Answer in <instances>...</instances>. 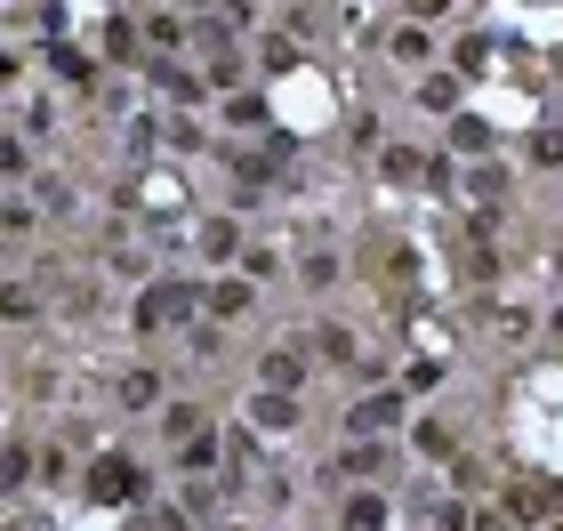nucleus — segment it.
<instances>
[{
    "label": "nucleus",
    "instance_id": "f257e3e1",
    "mask_svg": "<svg viewBox=\"0 0 563 531\" xmlns=\"http://www.w3.org/2000/svg\"><path fill=\"white\" fill-rule=\"evenodd\" d=\"M130 322H137V339H162V331H177V322L194 331L201 322V283H145Z\"/></svg>",
    "mask_w": 563,
    "mask_h": 531
},
{
    "label": "nucleus",
    "instance_id": "f03ea898",
    "mask_svg": "<svg viewBox=\"0 0 563 531\" xmlns=\"http://www.w3.org/2000/svg\"><path fill=\"white\" fill-rule=\"evenodd\" d=\"M81 499L89 508H137L145 499V467L130 460V451H97V460L81 467Z\"/></svg>",
    "mask_w": 563,
    "mask_h": 531
},
{
    "label": "nucleus",
    "instance_id": "7ed1b4c3",
    "mask_svg": "<svg viewBox=\"0 0 563 531\" xmlns=\"http://www.w3.org/2000/svg\"><path fill=\"white\" fill-rule=\"evenodd\" d=\"M314 346H306V339H274L266 354H258V387L266 395H306V387H314Z\"/></svg>",
    "mask_w": 563,
    "mask_h": 531
},
{
    "label": "nucleus",
    "instance_id": "20e7f679",
    "mask_svg": "<svg viewBox=\"0 0 563 531\" xmlns=\"http://www.w3.org/2000/svg\"><path fill=\"white\" fill-rule=\"evenodd\" d=\"M145 89L162 97L169 113H194V106H210V81H201V73H186L177 57H145Z\"/></svg>",
    "mask_w": 563,
    "mask_h": 531
},
{
    "label": "nucleus",
    "instance_id": "39448f33",
    "mask_svg": "<svg viewBox=\"0 0 563 531\" xmlns=\"http://www.w3.org/2000/svg\"><path fill=\"white\" fill-rule=\"evenodd\" d=\"M242 314H258V283H242V274H218V283H201V322H242Z\"/></svg>",
    "mask_w": 563,
    "mask_h": 531
},
{
    "label": "nucleus",
    "instance_id": "423d86ee",
    "mask_svg": "<svg viewBox=\"0 0 563 531\" xmlns=\"http://www.w3.org/2000/svg\"><path fill=\"white\" fill-rule=\"evenodd\" d=\"M194 250H201V266H218V274H234L250 242H242V225H234V218H201V225H194Z\"/></svg>",
    "mask_w": 563,
    "mask_h": 531
},
{
    "label": "nucleus",
    "instance_id": "0eeeda50",
    "mask_svg": "<svg viewBox=\"0 0 563 531\" xmlns=\"http://www.w3.org/2000/svg\"><path fill=\"white\" fill-rule=\"evenodd\" d=\"M113 402H121V411H162V402H169L162 363H130V370L113 378Z\"/></svg>",
    "mask_w": 563,
    "mask_h": 531
},
{
    "label": "nucleus",
    "instance_id": "6e6552de",
    "mask_svg": "<svg viewBox=\"0 0 563 531\" xmlns=\"http://www.w3.org/2000/svg\"><path fill=\"white\" fill-rule=\"evenodd\" d=\"M411 97H419V113H434V121H451V113H467V81H459V73H451V65H427Z\"/></svg>",
    "mask_w": 563,
    "mask_h": 531
},
{
    "label": "nucleus",
    "instance_id": "1a4fd4ad",
    "mask_svg": "<svg viewBox=\"0 0 563 531\" xmlns=\"http://www.w3.org/2000/svg\"><path fill=\"white\" fill-rule=\"evenodd\" d=\"M387 467H395V443H378V435H346L339 443V475H354V484H378Z\"/></svg>",
    "mask_w": 563,
    "mask_h": 531
},
{
    "label": "nucleus",
    "instance_id": "9d476101",
    "mask_svg": "<svg viewBox=\"0 0 563 531\" xmlns=\"http://www.w3.org/2000/svg\"><path fill=\"white\" fill-rule=\"evenodd\" d=\"M402 411H411V395H363V402L346 411V435H395Z\"/></svg>",
    "mask_w": 563,
    "mask_h": 531
},
{
    "label": "nucleus",
    "instance_id": "9b49d317",
    "mask_svg": "<svg viewBox=\"0 0 563 531\" xmlns=\"http://www.w3.org/2000/svg\"><path fill=\"white\" fill-rule=\"evenodd\" d=\"M387 57H395L402 73H427V65H434V33H427V24H411V16H395V24H387Z\"/></svg>",
    "mask_w": 563,
    "mask_h": 531
},
{
    "label": "nucleus",
    "instance_id": "f8f14e48",
    "mask_svg": "<svg viewBox=\"0 0 563 531\" xmlns=\"http://www.w3.org/2000/svg\"><path fill=\"white\" fill-rule=\"evenodd\" d=\"M201 427H218V419H210V402H194V395H169V402H162V443H169V451H177V443H194Z\"/></svg>",
    "mask_w": 563,
    "mask_h": 531
},
{
    "label": "nucleus",
    "instance_id": "ddd939ff",
    "mask_svg": "<svg viewBox=\"0 0 563 531\" xmlns=\"http://www.w3.org/2000/svg\"><path fill=\"white\" fill-rule=\"evenodd\" d=\"M298 419H306V402H298V395H266V387L250 395V427H258V435H290Z\"/></svg>",
    "mask_w": 563,
    "mask_h": 531
},
{
    "label": "nucleus",
    "instance_id": "4468645a",
    "mask_svg": "<svg viewBox=\"0 0 563 531\" xmlns=\"http://www.w3.org/2000/svg\"><path fill=\"white\" fill-rule=\"evenodd\" d=\"M33 484H41V491L81 484V467H73V443H33Z\"/></svg>",
    "mask_w": 563,
    "mask_h": 531
},
{
    "label": "nucleus",
    "instance_id": "2eb2a0df",
    "mask_svg": "<svg viewBox=\"0 0 563 531\" xmlns=\"http://www.w3.org/2000/svg\"><path fill=\"white\" fill-rule=\"evenodd\" d=\"M177 508L194 516V531H218V523H225V491H218V484H201V475H186V491H177Z\"/></svg>",
    "mask_w": 563,
    "mask_h": 531
},
{
    "label": "nucleus",
    "instance_id": "dca6fc26",
    "mask_svg": "<svg viewBox=\"0 0 563 531\" xmlns=\"http://www.w3.org/2000/svg\"><path fill=\"white\" fill-rule=\"evenodd\" d=\"M339 531H387V499H378L371 484H354L339 499Z\"/></svg>",
    "mask_w": 563,
    "mask_h": 531
},
{
    "label": "nucleus",
    "instance_id": "f3484780",
    "mask_svg": "<svg viewBox=\"0 0 563 531\" xmlns=\"http://www.w3.org/2000/svg\"><path fill=\"white\" fill-rule=\"evenodd\" d=\"M186 24H194V16H177V9H153V16H137L145 57H169V48H186Z\"/></svg>",
    "mask_w": 563,
    "mask_h": 531
},
{
    "label": "nucleus",
    "instance_id": "a211bd4d",
    "mask_svg": "<svg viewBox=\"0 0 563 531\" xmlns=\"http://www.w3.org/2000/svg\"><path fill=\"white\" fill-rule=\"evenodd\" d=\"M225 467V427H201L194 443H177V475H210Z\"/></svg>",
    "mask_w": 563,
    "mask_h": 531
},
{
    "label": "nucleus",
    "instance_id": "6ab92c4d",
    "mask_svg": "<svg viewBox=\"0 0 563 531\" xmlns=\"http://www.w3.org/2000/svg\"><path fill=\"white\" fill-rule=\"evenodd\" d=\"M306 346H314V363H330V370H346L354 354H363V339H354L346 322H314V339H306Z\"/></svg>",
    "mask_w": 563,
    "mask_h": 531
},
{
    "label": "nucleus",
    "instance_id": "aec40b11",
    "mask_svg": "<svg viewBox=\"0 0 563 531\" xmlns=\"http://www.w3.org/2000/svg\"><path fill=\"white\" fill-rule=\"evenodd\" d=\"M33 491V443H0V499H24Z\"/></svg>",
    "mask_w": 563,
    "mask_h": 531
},
{
    "label": "nucleus",
    "instance_id": "412c9836",
    "mask_svg": "<svg viewBox=\"0 0 563 531\" xmlns=\"http://www.w3.org/2000/svg\"><path fill=\"white\" fill-rule=\"evenodd\" d=\"M130 201H137V210H186V186H177L169 169H145L130 186Z\"/></svg>",
    "mask_w": 563,
    "mask_h": 531
},
{
    "label": "nucleus",
    "instance_id": "4be33fe9",
    "mask_svg": "<svg viewBox=\"0 0 563 531\" xmlns=\"http://www.w3.org/2000/svg\"><path fill=\"white\" fill-rule=\"evenodd\" d=\"M346 283V258L339 250H314V258H298V290H314V298H330Z\"/></svg>",
    "mask_w": 563,
    "mask_h": 531
},
{
    "label": "nucleus",
    "instance_id": "5701e85b",
    "mask_svg": "<svg viewBox=\"0 0 563 531\" xmlns=\"http://www.w3.org/2000/svg\"><path fill=\"white\" fill-rule=\"evenodd\" d=\"M106 57L145 73V33H137V16H106Z\"/></svg>",
    "mask_w": 563,
    "mask_h": 531
},
{
    "label": "nucleus",
    "instance_id": "b1692460",
    "mask_svg": "<svg viewBox=\"0 0 563 531\" xmlns=\"http://www.w3.org/2000/svg\"><path fill=\"white\" fill-rule=\"evenodd\" d=\"M266 89H234V97H225V130H266Z\"/></svg>",
    "mask_w": 563,
    "mask_h": 531
},
{
    "label": "nucleus",
    "instance_id": "393cba45",
    "mask_svg": "<svg viewBox=\"0 0 563 531\" xmlns=\"http://www.w3.org/2000/svg\"><path fill=\"white\" fill-rule=\"evenodd\" d=\"M411 443L427 451V460H459V427H451V419H419Z\"/></svg>",
    "mask_w": 563,
    "mask_h": 531
},
{
    "label": "nucleus",
    "instance_id": "a878e982",
    "mask_svg": "<svg viewBox=\"0 0 563 531\" xmlns=\"http://www.w3.org/2000/svg\"><path fill=\"white\" fill-rule=\"evenodd\" d=\"M451 154H492V121H475V113H451Z\"/></svg>",
    "mask_w": 563,
    "mask_h": 531
},
{
    "label": "nucleus",
    "instance_id": "bb28decb",
    "mask_svg": "<svg viewBox=\"0 0 563 531\" xmlns=\"http://www.w3.org/2000/svg\"><path fill=\"white\" fill-rule=\"evenodd\" d=\"M33 225H41L33 193H9V201H0V234H9V242H33Z\"/></svg>",
    "mask_w": 563,
    "mask_h": 531
},
{
    "label": "nucleus",
    "instance_id": "cd10ccee",
    "mask_svg": "<svg viewBox=\"0 0 563 531\" xmlns=\"http://www.w3.org/2000/svg\"><path fill=\"white\" fill-rule=\"evenodd\" d=\"M0 322H41V290L33 283H0Z\"/></svg>",
    "mask_w": 563,
    "mask_h": 531
},
{
    "label": "nucleus",
    "instance_id": "c85d7f7f",
    "mask_svg": "<svg viewBox=\"0 0 563 531\" xmlns=\"http://www.w3.org/2000/svg\"><path fill=\"white\" fill-rule=\"evenodd\" d=\"M48 65H57L73 89H97V81H106V73H97V57H81V48H48Z\"/></svg>",
    "mask_w": 563,
    "mask_h": 531
},
{
    "label": "nucleus",
    "instance_id": "c756f323",
    "mask_svg": "<svg viewBox=\"0 0 563 531\" xmlns=\"http://www.w3.org/2000/svg\"><path fill=\"white\" fill-rule=\"evenodd\" d=\"M234 274H242V283H258V290H266V283H282V258H274V250H266V242H250Z\"/></svg>",
    "mask_w": 563,
    "mask_h": 531
},
{
    "label": "nucleus",
    "instance_id": "7c9ffc66",
    "mask_svg": "<svg viewBox=\"0 0 563 531\" xmlns=\"http://www.w3.org/2000/svg\"><path fill=\"white\" fill-rule=\"evenodd\" d=\"M483 65H492V41H483V33H459V48H451V73L467 81V73H483Z\"/></svg>",
    "mask_w": 563,
    "mask_h": 531
},
{
    "label": "nucleus",
    "instance_id": "2f4dec72",
    "mask_svg": "<svg viewBox=\"0 0 563 531\" xmlns=\"http://www.w3.org/2000/svg\"><path fill=\"white\" fill-rule=\"evenodd\" d=\"M290 65H298V41L290 33H266L258 41V73H290Z\"/></svg>",
    "mask_w": 563,
    "mask_h": 531
},
{
    "label": "nucleus",
    "instance_id": "473e14b6",
    "mask_svg": "<svg viewBox=\"0 0 563 531\" xmlns=\"http://www.w3.org/2000/svg\"><path fill=\"white\" fill-rule=\"evenodd\" d=\"M443 387V354H427V363H402V395H434Z\"/></svg>",
    "mask_w": 563,
    "mask_h": 531
},
{
    "label": "nucleus",
    "instance_id": "72a5a7b5",
    "mask_svg": "<svg viewBox=\"0 0 563 531\" xmlns=\"http://www.w3.org/2000/svg\"><path fill=\"white\" fill-rule=\"evenodd\" d=\"M531 162H540V169H563V121H548V130H531Z\"/></svg>",
    "mask_w": 563,
    "mask_h": 531
},
{
    "label": "nucleus",
    "instance_id": "f704fd0d",
    "mask_svg": "<svg viewBox=\"0 0 563 531\" xmlns=\"http://www.w3.org/2000/svg\"><path fill=\"white\" fill-rule=\"evenodd\" d=\"M467 531H516V516L499 499H467Z\"/></svg>",
    "mask_w": 563,
    "mask_h": 531
},
{
    "label": "nucleus",
    "instance_id": "c9c22d12",
    "mask_svg": "<svg viewBox=\"0 0 563 531\" xmlns=\"http://www.w3.org/2000/svg\"><path fill=\"white\" fill-rule=\"evenodd\" d=\"M346 145H354V154H378V145H387V137H378V113H346Z\"/></svg>",
    "mask_w": 563,
    "mask_h": 531
},
{
    "label": "nucleus",
    "instance_id": "e433bc0d",
    "mask_svg": "<svg viewBox=\"0 0 563 531\" xmlns=\"http://www.w3.org/2000/svg\"><path fill=\"white\" fill-rule=\"evenodd\" d=\"M137 531H194V516L177 508V499H162V508H145V523Z\"/></svg>",
    "mask_w": 563,
    "mask_h": 531
},
{
    "label": "nucleus",
    "instance_id": "4c0bfd02",
    "mask_svg": "<svg viewBox=\"0 0 563 531\" xmlns=\"http://www.w3.org/2000/svg\"><path fill=\"white\" fill-rule=\"evenodd\" d=\"M0 177H33V154H24V137L0 130Z\"/></svg>",
    "mask_w": 563,
    "mask_h": 531
},
{
    "label": "nucleus",
    "instance_id": "58836bf2",
    "mask_svg": "<svg viewBox=\"0 0 563 531\" xmlns=\"http://www.w3.org/2000/svg\"><path fill=\"white\" fill-rule=\"evenodd\" d=\"M459 9V0H402V16H411V24H427V33H434V24H443Z\"/></svg>",
    "mask_w": 563,
    "mask_h": 531
},
{
    "label": "nucleus",
    "instance_id": "ea45409f",
    "mask_svg": "<svg viewBox=\"0 0 563 531\" xmlns=\"http://www.w3.org/2000/svg\"><path fill=\"white\" fill-rule=\"evenodd\" d=\"M434 531H467V499H443V508H434Z\"/></svg>",
    "mask_w": 563,
    "mask_h": 531
},
{
    "label": "nucleus",
    "instance_id": "a19ab883",
    "mask_svg": "<svg viewBox=\"0 0 563 531\" xmlns=\"http://www.w3.org/2000/svg\"><path fill=\"white\" fill-rule=\"evenodd\" d=\"M169 9H177V16H186V9H194V16H210V9H218V0H169Z\"/></svg>",
    "mask_w": 563,
    "mask_h": 531
},
{
    "label": "nucleus",
    "instance_id": "79ce46f5",
    "mask_svg": "<svg viewBox=\"0 0 563 531\" xmlns=\"http://www.w3.org/2000/svg\"><path fill=\"white\" fill-rule=\"evenodd\" d=\"M548 339H555V354H563V307H555V314H548Z\"/></svg>",
    "mask_w": 563,
    "mask_h": 531
},
{
    "label": "nucleus",
    "instance_id": "37998d69",
    "mask_svg": "<svg viewBox=\"0 0 563 531\" xmlns=\"http://www.w3.org/2000/svg\"><path fill=\"white\" fill-rule=\"evenodd\" d=\"M0 531H33V523H24V516H0Z\"/></svg>",
    "mask_w": 563,
    "mask_h": 531
},
{
    "label": "nucleus",
    "instance_id": "c03bdc74",
    "mask_svg": "<svg viewBox=\"0 0 563 531\" xmlns=\"http://www.w3.org/2000/svg\"><path fill=\"white\" fill-rule=\"evenodd\" d=\"M218 531H258V523H234V516H225V523H218Z\"/></svg>",
    "mask_w": 563,
    "mask_h": 531
}]
</instances>
